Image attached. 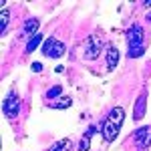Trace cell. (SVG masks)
Listing matches in <instances>:
<instances>
[{"instance_id": "cell-1", "label": "cell", "mask_w": 151, "mask_h": 151, "mask_svg": "<svg viewBox=\"0 0 151 151\" xmlns=\"http://www.w3.org/2000/svg\"><path fill=\"white\" fill-rule=\"evenodd\" d=\"M123 119H125L123 107H113L111 113H109V117L105 119V123L101 125V135H103V139L107 141V143H111V141L117 139V135H119V131H121V125H123Z\"/></svg>"}, {"instance_id": "cell-2", "label": "cell", "mask_w": 151, "mask_h": 151, "mask_svg": "<svg viewBox=\"0 0 151 151\" xmlns=\"http://www.w3.org/2000/svg\"><path fill=\"white\" fill-rule=\"evenodd\" d=\"M127 42H129V57L137 58L145 52L143 47V28L141 24H131L127 30Z\"/></svg>"}, {"instance_id": "cell-3", "label": "cell", "mask_w": 151, "mask_h": 151, "mask_svg": "<svg viewBox=\"0 0 151 151\" xmlns=\"http://www.w3.org/2000/svg\"><path fill=\"white\" fill-rule=\"evenodd\" d=\"M2 111H4V115L8 117V119H12V121L18 119V113H20V99H18V95H16L14 89L6 95V99H4V103H2Z\"/></svg>"}, {"instance_id": "cell-4", "label": "cell", "mask_w": 151, "mask_h": 151, "mask_svg": "<svg viewBox=\"0 0 151 151\" xmlns=\"http://www.w3.org/2000/svg\"><path fill=\"white\" fill-rule=\"evenodd\" d=\"M42 55H47V57H50V58H60L65 55V45H63L58 38L50 36V38H47V40L42 42Z\"/></svg>"}, {"instance_id": "cell-5", "label": "cell", "mask_w": 151, "mask_h": 151, "mask_svg": "<svg viewBox=\"0 0 151 151\" xmlns=\"http://www.w3.org/2000/svg\"><path fill=\"white\" fill-rule=\"evenodd\" d=\"M101 48H103L101 38H99L97 35H91L89 38H87V45H85V58H87V60H95V58H99Z\"/></svg>"}, {"instance_id": "cell-6", "label": "cell", "mask_w": 151, "mask_h": 151, "mask_svg": "<svg viewBox=\"0 0 151 151\" xmlns=\"http://www.w3.org/2000/svg\"><path fill=\"white\" fill-rule=\"evenodd\" d=\"M133 139H135V145L139 147L141 151L149 149L151 147V127H141L133 133Z\"/></svg>"}, {"instance_id": "cell-7", "label": "cell", "mask_w": 151, "mask_h": 151, "mask_svg": "<svg viewBox=\"0 0 151 151\" xmlns=\"http://www.w3.org/2000/svg\"><path fill=\"white\" fill-rule=\"evenodd\" d=\"M145 111H147V93L143 91V93L139 95V99H137V103H135L133 119H135V121H141V119L145 117Z\"/></svg>"}, {"instance_id": "cell-8", "label": "cell", "mask_w": 151, "mask_h": 151, "mask_svg": "<svg viewBox=\"0 0 151 151\" xmlns=\"http://www.w3.org/2000/svg\"><path fill=\"white\" fill-rule=\"evenodd\" d=\"M107 69L109 70H115L117 63H119V50H117L113 45H107Z\"/></svg>"}, {"instance_id": "cell-9", "label": "cell", "mask_w": 151, "mask_h": 151, "mask_svg": "<svg viewBox=\"0 0 151 151\" xmlns=\"http://www.w3.org/2000/svg\"><path fill=\"white\" fill-rule=\"evenodd\" d=\"M38 18H28L26 22H24V26H22V36H28V38H32V36L36 35V30H38Z\"/></svg>"}, {"instance_id": "cell-10", "label": "cell", "mask_w": 151, "mask_h": 151, "mask_svg": "<svg viewBox=\"0 0 151 151\" xmlns=\"http://www.w3.org/2000/svg\"><path fill=\"white\" fill-rule=\"evenodd\" d=\"M8 22H10V14H8L6 8H2V12H0V35H2V36H6Z\"/></svg>"}, {"instance_id": "cell-11", "label": "cell", "mask_w": 151, "mask_h": 151, "mask_svg": "<svg viewBox=\"0 0 151 151\" xmlns=\"http://www.w3.org/2000/svg\"><path fill=\"white\" fill-rule=\"evenodd\" d=\"M40 42H42V35H40V32H36L32 38H28V42H26V52H32V50H36Z\"/></svg>"}, {"instance_id": "cell-12", "label": "cell", "mask_w": 151, "mask_h": 151, "mask_svg": "<svg viewBox=\"0 0 151 151\" xmlns=\"http://www.w3.org/2000/svg\"><path fill=\"white\" fill-rule=\"evenodd\" d=\"M70 147H73L70 139H63V141H58V143H55L48 151H70Z\"/></svg>"}, {"instance_id": "cell-13", "label": "cell", "mask_w": 151, "mask_h": 151, "mask_svg": "<svg viewBox=\"0 0 151 151\" xmlns=\"http://www.w3.org/2000/svg\"><path fill=\"white\" fill-rule=\"evenodd\" d=\"M95 133V127H89L87 131H85V135H83V141H81V147H79V151H87L89 149V141H91V135Z\"/></svg>"}, {"instance_id": "cell-14", "label": "cell", "mask_w": 151, "mask_h": 151, "mask_svg": "<svg viewBox=\"0 0 151 151\" xmlns=\"http://www.w3.org/2000/svg\"><path fill=\"white\" fill-rule=\"evenodd\" d=\"M70 105H73V99L70 97H63V99H58L55 103H50V107L52 109H69Z\"/></svg>"}, {"instance_id": "cell-15", "label": "cell", "mask_w": 151, "mask_h": 151, "mask_svg": "<svg viewBox=\"0 0 151 151\" xmlns=\"http://www.w3.org/2000/svg\"><path fill=\"white\" fill-rule=\"evenodd\" d=\"M60 91H63V89H60L58 85H55V87H50V89L47 91V99H55V97H58V95H60Z\"/></svg>"}, {"instance_id": "cell-16", "label": "cell", "mask_w": 151, "mask_h": 151, "mask_svg": "<svg viewBox=\"0 0 151 151\" xmlns=\"http://www.w3.org/2000/svg\"><path fill=\"white\" fill-rule=\"evenodd\" d=\"M32 70L35 73H40L42 70V63H32Z\"/></svg>"}, {"instance_id": "cell-17", "label": "cell", "mask_w": 151, "mask_h": 151, "mask_svg": "<svg viewBox=\"0 0 151 151\" xmlns=\"http://www.w3.org/2000/svg\"><path fill=\"white\" fill-rule=\"evenodd\" d=\"M143 6H151V0H145V2H143Z\"/></svg>"}, {"instance_id": "cell-18", "label": "cell", "mask_w": 151, "mask_h": 151, "mask_svg": "<svg viewBox=\"0 0 151 151\" xmlns=\"http://www.w3.org/2000/svg\"><path fill=\"white\" fill-rule=\"evenodd\" d=\"M147 20H149V22H151V12H149V14H147Z\"/></svg>"}]
</instances>
